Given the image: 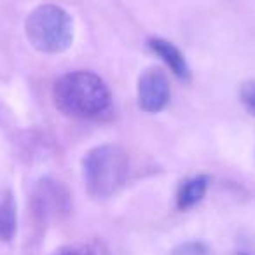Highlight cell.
I'll return each mask as SVG.
<instances>
[{
	"label": "cell",
	"mask_w": 255,
	"mask_h": 255,
	"mask_svg": "<svg viewBox=\"0 0 255 255\" xmlns=\"http://www.w3.org/2000/svg\"><path fill=\"white\" fill-rule=\"evenodd\" d=\"M240 100L245 109H247L252 116H255V81H247L241 84Z\"/></svg>",
	"instance_id": "cell-10"
},
{
	"label": "cell",
	"mask_w": 255,
	"mask_h": 255,
	"mask_svg": "<svg viewBox=\"0 0 255 255\" xmlns=\"http://www.w3.org/2000/svg\"><path fill=\"white\" fill-rule=\"evenodd\" d=\"M138 107L147 114H157L170 102V81L161 68L150 67L140 74L136 88Z\"/></svg>",
	"instance_id": "cell-5"
},
{
	"label": "cell",
	"mask_w": 255,
	"mask_h": 255,
	"mask_svg": "<svg viewBox=\"0 0 255 255\" xmlns=\"http://www.w3.org/2000/svg\"><path fill=\"white\" fill-rule=\"evenodd\" d=\"M238 255H248V254H238Z\"/></svg>",
	"instance_id": "cell-12"
},
{
	"label": "cell",
	"mask_w": 255,
	"mask_h": 255,
	"mask_svg": "<svg viewBox=\"0 0 255 255\" xmlns=\"http://www.w3.org/2000/svg\"><path fill=\"white\" fill-rule=\"evenodd\" d=\"M25 33L30 46L44 54H60L72 46L74 21L63 7L42 4L28 14Z\"/></svg>",
	"instance_id": "cell-3"
},
{
	"label": "cell",
	"mask_w": 255,
	"mask_h": 255,
	"mask_svg": "<svg viewBox=\"0 0 255 255\" xmlns=\"http://www.w3.org/2000/svg\"><path fill=\"white\" fill-rule=\"evenodd\" d=\"M16 234V203L11 192L0 199V240L11 241Z\"/></svg>",
	"instance_id": "cell-8"
},
{
	"label": "cell",
	"mask_w": 255,
	"mask_h": 255,
	"mask_svg": "<svg viewBox=\"0 0 255 255\" xmlns=\"http://www.w3.org/2000/svg\"><path fill=\"white\" fill-rule=\"evenodd\" d=\"M206 254H208V248L203 243H198V241L185 243L173 252V255H206Z\"/></svg>",
	"instance_id": "cell-11"
},
{
	"label": "cell",
	"mask_w": 255,
	"mask_h": 255,
	"mask_svg": "<svg viewBox=\"0 0 255 255\" xmlns=\"http://www.w3.org/2000/svg\"><path fill=\"white\" fill-rule=\"evenodd\" d=\"M82 177L91 198H110L129 177V157L126 150L114 143L91 149L82 159Z\"/></svg>",
	"instance_id": "cell-2"
},
{
	"label": "cell",
	"mask_w": 255,
	"mask_h": 255,
	"mask_svg": "<svg viewBox=\"0 0 255 255\" xmlns=\"http://www.w3.org/2000/svg\"><path fill=\"white\" fill-rule=\"evenodd\" d=\"M51 255H109V250L98 241H88V243H74L61 247Z\"/></svg>",
	"instance_id": "cell-9"
},
{
	"label": "cell",
	"mask_w": 255,
	"mask_h": 255,
	"mask_svg": "<svg viewBox=\"0 0 255 255\" xmlns=\"http://www.w3.org/2000/svg\"><path fill=\"white\" fill-rule=\"evenodd\" d=\"M149 47L154 54H157L166 63V67L170 68L175 77H178L184 82L191 81V68L187 65V60L175 44L159 39V37H154L149 40Z\"/></svg>",
	"instance_id": "cell-6"
},
{
	"label": "cell",
	"mask_w": 255,
	"mask_h": 255,
	"mask_svg": "<svg viewBox=\"0 0 255 255\" xmlns=\"http://www.w3.org/2000/svg\"><path fill=\"white\" fill-rule=\"evenodd\" d=\"M54 107L61 114L77 119H95L109 112L112 95L100 75L75 70L61 75L53 86Z\"/></svg>",
	"instance_id": "cell-1"
},
{
	"label": "cell",
	"mask_w": 255,
	"mask_h": 255,
	"mask_svg": "<svg viewBox=\"0 0 255 255\" xmlns=\"http://www.w3.org/2000/svg\"><path fill=\"white\" fill-rule=\"evenodd\" d=\"M30 206L39 222L56 220L70 212V194L61 182L54 178H40L33 187Z\"/></svg>",
	"instance_id": "cell-4"
},
{
	"label": "cell",
	"mask_w": 255,
	"mask_h": 255,
	"mask_svg": "<svg viewBox=\"0 0 255 255\" xmlns=\"http://www.w3.org/2000/svg\"><path fill=\"white\" fill-rule=\"evenodd\" d=\"M210 185V178L206 175H198V177L187 178L185 182H182L177 192V206L178 210H191L196 205L203 201V198L206 196Z\"/></svg>",
	"instance_id": "cell-7"
}]
</instances>
